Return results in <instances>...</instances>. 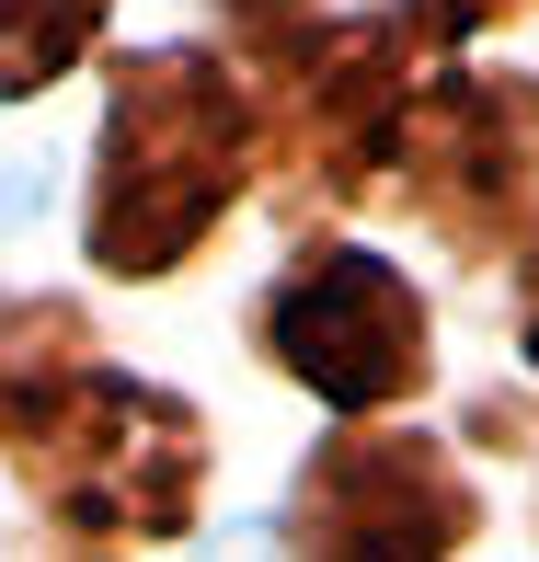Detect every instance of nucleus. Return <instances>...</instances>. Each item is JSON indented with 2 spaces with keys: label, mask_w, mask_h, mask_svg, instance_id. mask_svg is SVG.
<instances>
[{
  "label": "nucleus",
  "mask_w": 539,
  "mask_h": 562,
  "mask_svg": "<svg viewBox=\"0 0 539 562\" xmlns=\"http://www.w3.org/2000/svg\"><path fill=\"white\" fill-rule=\"evenodd\" d=\"M242 184V104L207 58H138L115 81L104 149H92V265L161 276L207 241V218Z\"/></svg>",
  "instance_id": "f257e3e1"
},
{
  "label": "nucleus",
  "mask_w": 539,
  "mask_h": 562,
  "mask_svg": "<svg viewBox=\"0 0 539 562\" xmlns=\"http://www.w3.org/2000/svg\"><path fill=\"white\" fill-rule=\"evenodd\" d=\"M265 345L288 356V379H311L333 414H379L425 379V311L402 288V265L333 241L322 265H299L265 311Z\"/></svg>",
  "instance_id": "f03ea898"
},
{
  "label": "nucleus",
  "mask_w": 539,
  "mask_h": 562,
  "mask_svg": "<svg viewBox=\"0 0 539 562\" xmlns=\"http://www.w3.org/2000/svg\"><path fill=\"white\" fill-rule=\"evenodd\" d=\"M92 35H104V0H0V104H23L58 69H81Z\"/></svg>",
  "instance_id": "7ed1b4c3"
},
{
  "label": "nucleus",
  "mask_w": 539,
  "mask_h": 562,
  "mask_svg": "<svg viewBox=\"0 0 539 562\" xmlns=\"http://www.w3.org/2000/svg\"><path fill=\"white\" fill-rule=\"evenodd\" d=\"M494 12H505V0H425L436 35H471V23H494Z\"/></svg>",
  "instance_id": "20e7f679"
},
{
  "label": "nucleus",
  "mask_w": 539,
  "mask_h": 562,
  "mask_svg": "<svg viewBox=\"0 0 539 562\" xmlns=\"http://www.w3.org/2000/svg\"><path fill=\"white\" fill-rule=\"evenodd\" d=\"M528 356H539V265H528Z\"/></svg>",
  "instance_id": "39448f33"
}]
</instances>
